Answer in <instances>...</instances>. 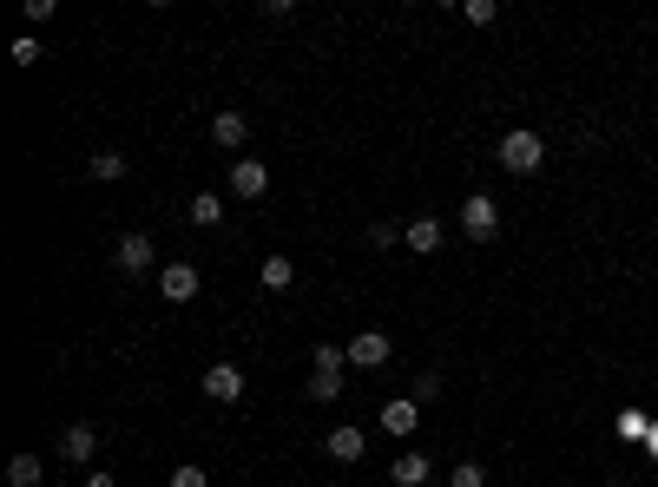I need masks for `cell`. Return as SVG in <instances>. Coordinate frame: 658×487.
<instances>
[{
	"label": "cell",
	"instance_id": "obj_1",
	"mask_svg": "<svg viewBox=\"0 0 658 487\" xmlns=\"http://www.w3.org/2000/svg\"><path fill=\"white\" fill-rule=\"evenodd\" d=\"M494 158H501V172L533 178L540 165H547V139H540V132H527V126H514V132L501 139V152H494Z\"/></svg>",
	"mask_w": 658,
	"mask_h": 487
},
{
	"label": "cell",
	"instance_id": "obj_2",
	"mask_svg": "<svg viewBox=\"0 0 658 487\" xmlns=\"http://www.w3.org/2000/svg\"><path fill=\"white\" fill-rule=\"evenodd\" d=\"M461 231H468L474 244H487V237L501 231V198H494V191H474L468 205H461Z\"/></svg>",
	"mask_w": 658,
	"mask_h": 487
},
{
	"label": "cell",
	"instance_id": "obj_3",
	"mask_svg": "<svg viewBox=\"0 0 658 487\" xmlns=\"http://www.w3.org/2000/svg\"><path fill=\"white\" fill-rule=\"evenodd\" d=\"M343 356H349V369H382V362L395 356V343H389L382 330H356V336L343 343Z\"/></svg>",
	"mask_w": 658,
	"mask_h": 487
},
{
	"label": "cell",
	"instance_id": "obj_4",
	"mask_svg": "<svg viewBox=\"0 0 658 487\" xmlns=\"http://www.w3.org/2000/svg\"><path fill=\"white\" fill-rule=\"evenodd\" d=\"M231 191L244 198V205H257V198L270 191V165L264 158H231Z\"/></svg>",
	"mask_w": 658,
	"mask_h": 487
},
{
	"label": "cell",
	"instance_id": "obj_5",
	"mask_svg": "<svg viewBox=\"0 0 658 487\" xmlns=\"http://www.w3.org/2000/svg\"><path fill=\"white\" fill-rule=\"evenodd\" d=\"M93 455H99V428H93V422H66L60 461H73V468H93Z\"/></svg>",
	"mask_w": 658,
	"mask_h": 487
},
{
	"label": "cell",
	"instance_id": "obj_6",
	"mask_svg": "<svg viewBox=\"0 0 658 487\" xmlns=\"http://www.w3.org/2000/svg\"><path fill=\"white\" fill-rule=\"evenodd\" d=\"M415 428H422V402H415V395H395V402H382V435L408 441Z\"/></svg>",
	"mask_w": 658,
	"mask_h": 487
},
{
	"label": "cell",
	"instance_id": "obj_7",
	"mask_svg": "<svg viewBox=\"0 0 658 487\" xmlns=\"http://www.w3.org/2000/svg\"><path fill=\"white\" fill-rule=\"evenodd\" d=\"M112 264H119V277H145V270H152V237L126 231V237H119V251H112Z\"/></svg>",
	"mask_w": 658,
	"mask_h": 487
},
{
	"label": "cell",
	"instance_id": "obj_8",
	"mask_svg": "<svg viewBox=\"0 0 658 487\" xmlns=\"http://www.w3.org/2000/svg\"><path fill=\"white\" fill-rule=\"evenodd\" d=\"M204 395H211V402H244V369H237V362H211V369H204Z\"/></svg>",
	"mask_w": 658,
	"mask_h": 487
},
{
	"label": "cell",
	"instance_id": "obj_9",
	"mask_svg": "<svg viewBox=\"0 0 658 487\" xmlns=\"http://www.w3.org/2000/svg\"><path fill=\"white\" fill-rule=\"evenodd\" d=\"M198 264H165V270H158V290H165V303H191V297H198Z\"/></svg>",
	"mask_w": 658,
	"mask_h": 487
},
{
	"label": "cell",
	"instance_id": "obj_10",
	"mask_svg": "<svg viewBox=\"0 0 658 487\" xmlns=\"http://www.w3.org/2000/svg\"><path fill=\"white\" fill-rule=\"evenodd\" d=\"M402 244H408L415 257H435L441 244H448V231H441V218H408V224H402Z\"/></svg>",
	"mask_w": 658,
	"mask_h": 487
},
{
	"label": "cell",
	"instance_id": "obj_11",
	"mask_svg": "<svg viewBox=\"0 0 658 487\" xmlns=\"http://www.w3.org/2000/svg\"><path fill=\"white\" fill-rule=\"evenodd\" d=\"M211 139L224 145V152H244V145H251V119H244V112H218V119H211Z\"/></svg>",
	"mask_w": 658,
	"mask_h": 487
},
{
	"label": "cell",
	"instance_id": "obj_12",
	"mask_svg": "<svg viewBox=\"0 0 658 487\" xmlns=\"http://www.w3.org/2000/svg\"><path fill=\"white\" fill-rule=\"evenodd\" d=\"M428 474H435V461H428V455H415V448L389 461V481H395V487H428Z\"/></svg>",
	"mask_w": 658,
	"mask_h": 487
},
{
	"label": "cell",
	"instance_id": "obj_13",
	"mask_svg": "<svg viewBox=\"0 0 658 487\" xmlns=\"http://www.w3.org/2000/svg\"><path fill=\"white\" fill-rule=\"evenodd\" d=\"M323 448H329V461H343V468H349V461L369 455V435H362V428H329Z\"/></svg>",
	"mask_w": 658,
	"mask_h": 487
},
{
	"label": "cell",
	"instance_id": "obj_14",
	"mask_svg": "<svg viewBox=\"0 0 658 487\" xmlns=\"http://www.w3.org/2000/svg\"><path fill=\"white\" fill-rule=\"evenodd\" d=\"M652 422H658V415H645V409H632V402H626V409H619V441L645 448V441H652Z\"/></svg>",
	"mask_w": 658,
	"mask_h": 487
},
{
	"label": "cell",
	"instance_id": "obj_15",
	"mask_svg": "<svg viewBox=\"0 0 658 487\" xmlns=\"http://www.w3.org/2000/svg\"><path fill=\"white\" fill-rule=\"evenodd\" d=\"M126 172H132L126 152H93L86 158V178H99V185H112V178H126Z\"/></svg>",
	"mask_w": 658,
	"mask_h": 487
},
{
	"label": "cell",
	"instance_id": "obj_16",
	"mask_svg": "<svg viewBox=\"0 0 658 487\" xmlns=\"http://www.w3.org/2000/svg\"><path fill=\"white\" fill-rule=\"evenodd\" d=\"M47 481V468H40V455H27V448H20L14 461H7V487H40Z\"/></svg>",
	"mask_w": 658,
	"mask_h": 487
},
{
	"label": "cell",
	"instance_id": "obj_17",
	"mask_svg": "<svg viewBox=\"0 0 658 487\" xmlns=\"http://www.w3.org/2000/svg\"><path fill=\"white\" fill-rule=\"evenodd\" d=\"M343 395V369H310V402H336Z\"/></svg>",
	"mask_w": 658,
	"mask_h": 487
},
{
	"label": "cell",
	"instance_id": "obj_18",
	"mask_svg": "<svg viewBox=\"0 0 658 487\" xmlns=\"http://www.w3.org/2000/svg\"><path fill=\"white\" fill-rule=\"evenodd\" d=\"M297 283V264L290 257H264V290H290Z\"/></svg>",
	"mask_w": 658,
	"mask_h": 487
},
{
	"label": "cell",
	"instance_id": "obj_19",
	"mask_svg": "<svg viewBox=\"0 0 658 487\" xmlns=\"http://www.w3.org/2000/svg\"><path fill=\"white\" fill-rule=\"evenodd\" d=\"M224 218V198L218 191H198V198H191V224H218Z\"/></svg>",
	"mask_w": 658,
	"mask_h": 487
},
{
	"label": "cell",
	"instance_id": "obj_20",
	"mask_svg": "<svg viewBox=\"0 0 658 487\" xmlns=\"http://www.w3.org/2000/svg\"><path fill=\"white\" fill-rule=\"evenodd\" d=\"M461 20H468V27H494L501 7H494V0H461Z\"/></svg>",
	"mask_w": 658,
	"mask_h": 487
},
{
	"label": "cell",
	"instance_id": "obj_21",
	"mask_svg": "<svg viewBox=\"0 0 658 487\" xmlns=\"http://www.w3.org/2000/svg\"><path fill=\"white\" fill-rule=\"evenodd\" d=\"M310 369H349L343 343H316V349H310Z\"/></svg>",
	"mask_w": 658,
	"mask_h": 487
},
{
	"label": "cell",
	"instance_id": "obj_22",
	"mask_svg": "<svg viewBox=\"0 0 658 487\" xmlns=\"http://www.w3.org/2000/svg\"><path fill=\"white\" fill-rule=\"evenodd\" d=\"M369 244H376V251L402 244V224H395V218H376V224H369Z\"/></svg>",
	"mask_w": 658,
	"mask_h": 487
},
{
	"label": "cell",
	"instance_id": "obj_23",
	"mask_svg": "<svg viewBox=\"0 0 658 487\" xmlns=\"http://www.w3.org/2000/svg\"><path fill=\"white\" fill-rule=\"evenodd\" d=\"M448 487H487V468L481 461H461V468L448 474Z\"/></svg>",
	"mask_w": 658,
	"mask_h": 487
},
{
	"label": "cell",
	"instance_id": "obj_24",
	"mask_svg": "<svg viewBox=\"0 0 658 487\" xmlns=\"http://www.w3.org/2000/svg\"><path fill=\"white\" fill-rule=\"evenodd\" d=\"M165 487H211V474L198 468V461H185V468H172V481Z\"/></svg>",
	"mask_w": 658,
	"mask_h": 487
},
{
	"label": "cell",
	"instance_id": "obj_25",
	"mask_svg": "<svg viewBox=\"0 0 658 487\" xmlns=\"http://www.w3.org/2000/svg\"><path fill=\"white\" fill-rule=\"evenodd\" d=\"M47 60V47H40V40H14V66H40Z\"/></svg>",
	"mask_w": 658,
	"mask_h": 487
},
{
	"label": "cell",
	"instance_id": "obj_26",
	"mask_svg": "<svg viewBox=\"0 0 658 487\" xmlns=\"http://www.w3.org/2000/svg\"><path fill=\"white\" fill-rule=\"evenodd\" d=\"M435 395H441V376H435V369H422V376H415V402H435Z\"/></svg>",
	"mask_w": 658,
	"mask_h": 487
},
{
	"label": "cell",
	"instance_id": "obj_27",
	"mask_svg": "<svg viewBox=\"0 0 658 487\" xmlns=\"http://www.w3.org/2000/svg\"><path fill=\"white\" fill-rule=\"evenodd\" d=\"M79 487H119V481H112V474H86V481H79Z\"/></svg>",
	"mask_w": 658,
	"mask_h": 487
},
{
	"label": "cell",
	"instance_id": "obj_28",
	"mask_svg": "<svg viewBox=\"0 0 658 487\" xmlns=\"http://www.w3.org/2000/svg\"><path fill=\"white\" fill-rule=\"evenodd\" d=\"M645 461H658V422H652V441H645Z\"/></svg>",
	"mask_w": 658,
	"mask_h": 487
}]
</instances>
